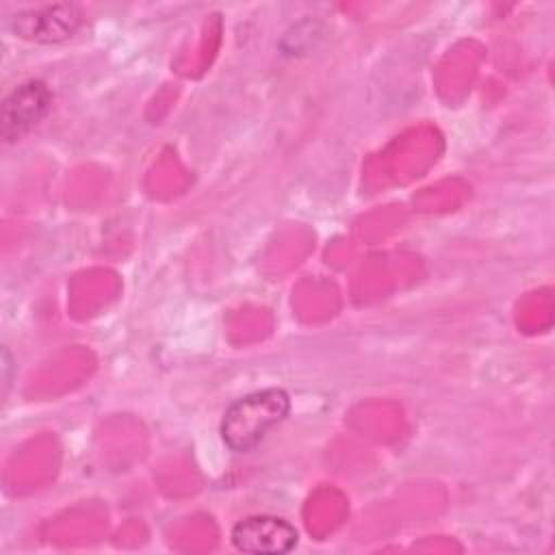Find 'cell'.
Here are the masks:
<instances>
[{
	"label": "cell",
	"instance_id": "6da1fadb",
	"mask_svg": "<svg viewBox=\"0 0 555 555\" xmlns=\"http://www.w3.org/2000/svg\"><path fill=\"white\" fill-rule=\"evenodd\" d=\"M288 395L280 388H267L236 399L223 414V442L236 451H251L288 414Z\"/></svg>",
	"mask_w": 555,
	"mask_h": 555
},
{
	"label": "cell",
	"instance_id": "7a4b0ae2",
	"mask_svg": "<svg viewBox=\"0 0 555 555\" xmlns=\"http://www.w3.org/2000/svg\"><path fill=\"white\" fill-rule=\"evenodd\" d=\"M52 93L46 82L28 80L15 87L0 106V137L4 141H17L30 128H35L50 111Z\"/></svg>",
	"mask_w": 555,
	"mask_h": 555
},
{
	"label": "cell",
	"instance_id": "3957f363",
	"mask_svg": "<svg viewBox=\"0 0 555 555\" xmlns=\"http://www.w3.org/2000/svg\"><path fill=\"white\" fill-rule=\"evenodd\" d=\"M232 544L243 553L278 555L288 553L297 544V531L278 516H249L238 520L230 533Z\"/></svg>",
	"mask_w": 555,
	"mask_h": 555
},
{
	"label": "cell",
	"instance_id": "277c9868",
	"mask_svg": "<svg viewBox=\"0 0 555 555\" xmlns=\"http://www.w3.org/2000/svg\"><path fill=\"white\" fill-rule=\"evenodd\" d=\"M80 9L76 4H50L15 15L13 30L30 41L54 43L72 37L80 26Z\"/></svg>",
	"mask_w": 555,
	"mask_h": 555
}]
</instances>
